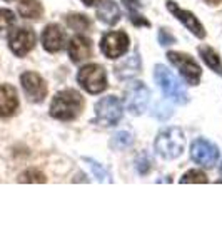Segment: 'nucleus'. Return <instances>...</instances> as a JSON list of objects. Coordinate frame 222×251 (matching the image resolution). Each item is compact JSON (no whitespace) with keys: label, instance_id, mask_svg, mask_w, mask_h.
I'll use <instances>...</instances> for the list:
<instances>
[{"label":"nucleus","instance_id":"nucleus-1","mask_svg":"<svg viewBox=\"0 0 222 251\" xmlns=\"http://www.w3.org/2000/svg\"><path fill=\"white\" fill-rule=\"evenodd\" d=\"M84 109V99L74 89H67V91L59 92L54 97L50 106V116L59 121H72Z\"/></svg>","mask_w":222,"mask_h":251},{"label":"nucleus","instance_id":"nucleus-2","mask_svg":"<svg viewBox=\"0 0 222 251\" xmlns=\"http://www.w3.org/2000/svg\"><path fill=\"white\" fill-rule=\"evenodd\" d=\"M154 77H155V82L159 84V87L162 89L164 96L167 97V99L174 100L176 104H180V106L189 102L187 91H185V87L182 86V82H180V80L177 79L165 66H162V64L155 66Z\"/></svg>","mask_w":222,"mask_h":251},{"label":"nucleus","instance_id":"nucleus-3","mask_svg":"<svg viewBox=\"0 0 222 251\" xmlns=\"http://www.w3.org/2000/svg\"><path fill=\"white\" fill-rule=\"evenodd\" d=\"M155 152L164 159H176L184 151V132L179 127H169L159 132L154 143Z\"/></svg>","mask_w":222,"mask_h":251},{"label":"nucleus","instance_id":"nucleus-4","mask_svg":"<svg viewBox=\"0 0 222 251\" xmlns=\"http://www.w3.org/2000/svg\"><path fill=\"white\" fill-rule=\"evenodd\" d=\"M77 80L80 87L84 91H87L89 94H100V92L107 89V74L104 71V67H100L99 64L84 66L79 71Z\"/></svg>","mask_w":222,"mask_h":251},{"label":"nucleus","instance_id":"nucleus-5","mask_svg":"<svg viewBox=\"0 0 222 251\" xmlns=\"http://www.w3.org/2000/svg\"><path fill=\"white\" fill-rule=\"evenodd\" d=\"M122 114H124L122 102L114 96L102 97L95 104V123H99L100 126H106V127L115 126L122 119Z\"/></svg>","mask_w":222,"mask_h":251},{"label":"nucleus","instance_id":"nucleus-6","mask_svg":"<svg viewBox=\"0 0 222 251\" xmlns=\"http://www.w3.org/2000/svg\"><path fill=\"white\" fill-rule=\"evenodd\" d=\"M151 100V91L144 82H132L126 89V106L129 112L134 116H140L147 109Z\"/></svg>","mask_w":222,"mask_h":251},{"label":"nucleus","instance_id":"nucleus-7","mask_svg":"<svg viewBox=\"0 0 222 251\" xmlns=\"http://www.w3.org/2000/svg\"><path fill=\"white\" fill-rule=\"evenodd\" d=\"M167 57L177 69H179L180 75L187 80V84H191V86H197V84H199L202 71H200L199 64H197L191 55L180 54V52H169Z\"/></svg>","mask_w":222,"mask_h":251},{"label":"nucleus","instance_id":"nucleus-8","mask_svg":"<svg viewBox=\"0 0 222 251\" xmlns=\"http://www.w3.org/2000/svg\"><path fill=\"white\" fill-rule=\"evenodd\" d=\"M37 37H35V32L27 27H20L10 32L9 35V47L17 57H23L27 55L32 49L35 47Z\"/></svg>","mask_w":222,"mask_h":251},{"label":"nucleus","instance_id":"nucleus-9","mask_svg":"<svg viewBox=\"0 0 222 251\" xmlns=\"http://www.w3.org/2000/svg\"><path fill=\"white\" fill-rule=\"evenodd\" d=\"M129 49V35L126 32H109L100 40V50L109 59L124 55Z\"/></svg>","mask_w":222,"mask_h":251},{"label":"nucleus","instance_id":"nucleus-10","mask_svg":"<svg viewBox=\"0 0 222 251\" xmlns=\"http://www.w3.org/2000/svg\"><path fill=\"white\" fill-rule=\"evenodd\" d=\"M191 157L204 168H212L219 159V149L207 139H196L191 144Z\"/></svg>","mask_w":222,"mask_h":251},{"label":"nucleus","instance_id":"nucleus-11","mask_svg":"<svg viewBox=\"0 0 222 251\" xmlns=\"http://www.w3.org/2000/svg\"><path fill=\"white\" fill-rule=\"evenodd\" d=\"M20 84H22L25 96L29 97L30 102H42L47 96V84L35 72H23L20 75Z\"/></svg>","mask_w":222,"mask_h":251},{"label":"nucleus","instance_id":"nucleus-12","mask_svg":"<svg viewBox=\"0 0 222 251\" xmlns=\"http://www.w3.org/2000/svg\"><path fill=\"white\" fill-rule=\"evenodd\" d=\"M167 9L169 12H172V15L179 20V22H182L185 27H187V30H191L196 37L199 39H204L205 37V30H204V25L199 22V19L196 17V15L192 14V12L189 10H184L180 9L179 5H177L176 2H172V0H167Z\"/></svg>","mask_w":222,"mask_h":251},{"label":"nucleus","instance_id":"nucleus-13","mask_svg":"<svg viewBox=\"0 0 222 251\" xmlns=\"http://www.w3.org/2000/svg\"><path fill=\"white\" fill-rule=\"evenodd\" d=\"M19 109V94L9 84L0 86V117H10Z\"/></svg>","mask_w":222,"mask_h":251},{"label":"nucleus","instance_id":"nucleus-14","mask_svg":"<svg viewBox=\"0 0 222 251\" xmlns=\"http://www.w3.org/2000/svg\"><path fill=\"white\" fill-rule=\"evenodd\" d=\"M64 42H66V35H64V32L60 30L59 25L50 24V25H47L45 29H44V32H42V46H44V49H45L47 52L55 54V52L62 50Z\"/></svg>","mask_w":222,"mask_h":251},{"label":"nucleus","instance_id":"nucleus-15","mask_svg":"<svg viewBox=\"0 0 222 251\" xmlns=\"http://www.w3.org/2000/svg\"><path fill=\"white\" fill-rule=\"evenodd\" d=\"M92 54V46L90 40L84 35H75V37L70 39L68 42V55H70V60L74 64H80L86 59L90 57Z\"/></svg>","mask_w":222,"mask_h":251},{"label":"nucleus","instance_id":"nucleus-16","mask_svg":"<svg viewBox=\"0 0 222 251\" xmlns=\"http://www.w3.org/2000/svg\"><path fill=\"white\" fill-rule=\"evenodd\" d=\"M97 17L100 22L107 24V25H115L120 20V9L114 0H104L100 5L97 7Z\"/></svg>","mask_w":222,"mask_h":251},{"label":"nucleus","instance_id":"nucleus-17","mask_svg":"<svg viewBox=\"0 0 222 251\" xmlns=\"http://www.w3.org/2000/svg\"><path fill=\"white\" fill-rule=\"evenodd\" d=\"M139 72H140V59H139V54H137V52L134 55H129L127 59H124L122 62L115 67L117 77L122 79V80L134 77V75H137Z\"/></svg>","mask_w":222,"mask_h":251},{"label":"nucleus","instance_id":"nucleus-18","mask_svg":"<svg viewBox=\"0 0 222 251\" xmlns=\"http://www.w3.org/2000/svg\"><path fill=\"white\" fill-rule=\"evenodd\" d=\"M17 9H19V14L22 15L23 19L39 20L44 14L42 3H40L39 0H20Z\"/></svg>","mask_w":222,"mask_h":251},{"label":"nucleus","instance_id":"nucleus-19","mask_svg":"<svg viewBox=\"0 0 222 251\" xmlns=\"http://www.w3.org/2000/svg\"><path fill=\"white\" fill-rule=\"evenodd\" d=\"M199 54H200V57H202L204 62L209 66V69H212V71L216 72V74L222 75V62H221V57H219V54H217V52L214 50L212 47L202 46V47L199 49Z\"/></svg>","mask_w":222,"mask_h":251},{"label":"nucleus","instance_id":"nucleus-20","mask_svg":"<svg viewBox=\"0 0 222 251\" xmlns=\"http://www.w3.org/2000/svg\"><path fill=\"white\" fill-rule=\"evenodd\" d=\"M124 3H126L129 14H131V20L134 25H144V27H149L151 24H149V20L144 19V15L139 14V7H140V2L139 0H124Z\"/></svg>","mask_w":222,"mask_h":251},{"label":"nucleus","instance_id":"nucleus-21","mask_svg":"<svg viewBox=\"0 0 222 251\" xmlns=\"http://www.w3.org/2000/svg\"><path fill=\"white\" fill-rule=\"evenodd\" d=\"M67 25L74 30L84 32L90 27V20H89L86 15H80V14H74V15H68L67 17Z\"/></svg>","mask_w":222,"mask_h":251},{"label":"nucleus","instance_id":"nucleus-22","mask_svg":"<svg viewBox=\"0 0 222 251\" xmlns=\"http://www.w3.org/2000/svg\"><path fill=\"white\" fill-rule=\"evenodd\" d=\"M134 143V137H132L131 132H126V131H120L112 137L111 141V146L115 149H127L129 146H132Z\"/></svg>","mask_w":222,"mask_h":251},{"label":"nucleus","instance_id":"nucleus-23","mask_svg":"<svg viewBox=\"0 0 222 251\" xmlns=\"http://www.w3.org/2000/svg\"><path fill=\"white\" fill-rule=\"evenodd\" d=\"M14 24H15L14 12L9 9H0V35L7 34Z\"/></svg>","mask_w":222,"mask_h":251},{"label":"nucleus","instance_id":"nucleus-24","mask_svg":"<svg viewBox=\"0 0 222 251\" xmlns=\"http://www.w3.org/2000/svg\"><path fill=\"white\" fill-rule=\"evenodd\" d=\"M84 159L87 161L89 164H90V169H92V173L95 174V177L99 181H106V183H112V179H111V174H109L106 169L102 168V164H99L97 161L94 159H87V157H84Z\"/></svg>","mask_w":222,"mask_h":251},{"label":"nucleus","instance_id":"nucleus-25","mask_svg":"<svg viewBox=\"0 0 222 251\" xmlns=\"http://www.w3.org/2000/svg\"><path fill=\"white\" fill-rule=\"evenodd\" d=\"M180 183L184 184H191V183H207V176L202 171H197V169H192V171H187L180 177Z\"/></svg>","mask_w":222,"mask_h":251},{"label":"nucleus","instance_id":"nucleus-26","mask_svg":"<svg viewBox=\"0 0 222 251\" xmlns=\"http://www.w3.org/2000/svg\"><path fill=\"white\" fill-rule=\"evenodd\" d=\"M19 181L20 183H45V176L35 169H29V171L20 174Z\"/></svg>","mask_w":222,"mask_h":251},{"label":"nucleus","instance_id":"nucleus-27","mask_svg":"<svg viewBox=\"0 0 222 251\" xmlns=\"http://www.w3.org/2000/svg\"><path fill=\"white\" fill-rule=\"evenodd\" d=\"M151 169V159L147 157V154H140L137 157V171L140 174H147Z\"/></svg>","mask_w":222,"mask_h":251},{"label":"nucleus","instance_id":"nucleus-28","mask_svg":"<svg viewBox=\"0 0 222 251\" xmlns=\"http://www.w3.org/2000/svg\"><path fill=\"white\" fill-rule=\"evenodd\" d=\"M159 42H160V46H171V44L176 42V39H174V35H172V34H169L167 29H160Z\"/></svg>","mask_w":222,"mask_h":251},{"label":"nucleus","instance_id":"nucleus-29","mask_svg":"<svg viewBox=\"0 0 222 251\" xmlns=\"http://www.w3.org/2000/svg\"><path fill=\"white\" fill-rule=\"evenodd\" d=\"M82 2L86 3L87 7H92V5H95V3L99 2V0H82Z\"/></svg>","mask_w":222,"mask_h":251},{"label":"nucleus","instance_id":"nucleus-30","mask_svg":"<svg viewBox=\"0 0 222 251\" xmlns=\"http://www.w3.org/2000/svg\"><path fill=\"white\" fill-rule=\"evenodd\" d=\"M204 2L211 3V5H217V3H221V2H222V0H204Z\"/></svg>","mask_w":222,"mask_h":251},{"label":"nucleus","instance_id":"nucleus-31","mask_svg":"<svg viewBox=\"0 0 222 251\" xmlns=\"http://www.w3.org/2000/svg\"><path fill=\"white\" fill-rule=\"evenodd\" d=\"M221 176H222V166H221Z\"/></svg>","mask_w":222,"mask_h":251}]
</instances>
